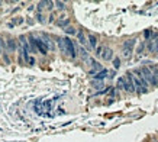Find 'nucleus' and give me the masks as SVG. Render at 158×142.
Returning a JSON list of instances; mask_svg holds the SVG:
<instances>
[{
  "label": "nucleus",
  "instance_id": "2eb2a0df",
  "mask_svg": "<svg viewBox=\"0 0 158 142\" xmlns=\"http://www.w3.org/2000/svg\"><path fill=\"white\" fill-rule=\"evenodd\" d=\"M7 48L9 49H15L16 48V44H15L13 39H7Z\"/></svg>",
  "mask_w": 158,
  "mask_h": 142
},
{
  "label": "nucleus",
  "instance_id": "393cba45",
  "mask_svg": "<svg viewBox=\"0 0 158 142\" xmlns=\"http://www.w3.org/2000/svg\"><path fill=\"white\" fill-rule=\"evenodd\" d=\"M28 63H29V64H34V63H35V60H34V58H31V57H29V60H28Z\"/></svg>",
  "mask_w": 158,
  "mask_h": 142
},
{
  "label": "nucleus",
  "instance_id": "20e7f679",
  "mask_svg": "<svg viewBox=\"0 0 158 142\" xmlns=\"http://www.w3.org/2000/svg\"><path fill=\"white\" fill-rule=\"evenodd\" d=\"M125 83H126V91L133 93L135 91V84H133V75H132V72H126L125 74Z\"/></svg>",
  "mask_w": 158,
  "mask_h": 142
},
{
  "label": "nucleus",
  "instance_id": "4be33fe9",
  "mask_svg": "<svg viewBox=\"0 0 158 142\" xmlns=\"http://www.w3.org/2000/svg\"><path fill=\"white\" fill-rule=\"evenodd\" d=\"M154 52H158V39L155 41V44H154Z\"/></svg>",
  "mask_w": 158,
  "mask_h": 142
},
{
  "label": "nucleus",
  "instance_id": "0eeeda50",
  "mask_svg": "<svg viewBox=\"0 0 158 142\" xmlns=\"http://www.w3.org/2000/svg\"><path fill=\"white\" fill-rule=\"evenodd\" d=\"M103 60H106V61H109V60H112L113 58V51L110 49V48H105V51H103Z\"/></svg>",
  "mask_w": 158,
  "mask_h": 142
},
{
  "label": "nucleus",
  "instance_id": "1a4fd4ad",
  "mask_svg": "<svg viewBox=\"0 0 158 142\" xmlns=\"http://www.w3.org/2000/svg\"><path fill=\"white\" fill-rule=\"evenodd\" d=\"M88 45H90L91 49L97 48V38H96V35H88Z\"/></svg>",
  "mask_w": 158,
  "mask_h": 142
},
{
  "label": "nucleus",
  "instance_id": "39448f33",
  "mask_svg": "<svg viewBox=\"0 0 158 142\" xmlns=\"http://www.w3.org/2000/svg\"><path fill=\"white\" fill-rule=\"evenodd\" d=\"M35 45H37V48L39 49V52L42 54V55H46V54H48V48H46V45L42 42V39L35 38Z\"/></svg>",
  "mask_w": 158,
  "mask_h": 142
},
{
  "label": "nucleus",
  "instance_id": "a211bd4d",
  "mask_svg": "<svg viewBox=\"0 0 158 142\" xmlns=\"http://www.w3.org/2000/svg\"><path fill=\"white\" fill-rule=\"evenodd\" d=\"M93 86H94V89H102L103 87V83L97 80V81H93Z\"/></svg>",
  "mask_w": 158,
  "mask_h": 142
},
{
  "label": "nucleus",
  "instance_id": "ddd939ff",
  "mask_svg": "<svg viewBox=\"0 0 158 142\" xmlns=\"http://www.w3.org/2000/svg\"><path fill=\"white\" fill-rule=\"evenodd\" d=\"M106 75H107V70H103V71H100V72H97V74L94 75V78L100 81V80H102V78H105Z\"/></svg>",
  "mask_w": 158,
  "mask_h": 142
},
{
  "label": "nucleus",
  "instance_id": "bb28decb",
  "mask_svg": "<svg viewBox=\"0 0 158 142\" xmlns=\"http://www.w3.org/2000/svg\"><path fill=\"white\" fill-rule=\"evenodd\" d=\"M0 4H1V3H0Z\"/></svg>",
  "mask_w": 158,
  "mask_h": 142
},
{
  "label": "nucleus",
  "instance_id": "b1692460",
  "mask_svg": "<svg viewBox=\"0 0 158 142\" xmlns=\"http://www.w3.org/2000/svg\"><path fill=\"white\" fill-rule=\"evenodd\" d=\"M154 77H155V86L158 87V74H154Z\"/></svg>",
  "mask_w": 158,
  "mask_h": 142
},
{
  "label": "nucleus",
  "instance_id": "f257e3e1",
  "mask_svg": "<svg viewBox=\"0 0 158 142\" xmlns=\"http://www.w3.org/2000/svg\"><path fill=\"white\" fill-rule=\"evenodd\" d=\"M136 44V39H128V41H125L123 42V45H122V52H123V57H126V58H129L131 57V54H132V49H133V45Z\"/></svg>",
  "mask_w": 158,
  "mask_h": 142
},
{
  "label": "nucleus",
  "instance_id": "aec40b11",
  "mask_svg": "<svg viewBox=\"0 0 158 142\" xmlns=\"http://www.w3.org/2000/svg\"><path fill=\"white\" fill-rule=\"evenodd\" d=\"M113 67H115V68H119V67H120V60H119V58H115V60H113Z\"/></svg>",
  "mask_w": 158,
  "mask_h": 142
},
{
  "label": "nucleus",
  "instance_id": "dca6fc26",
  "mask_svg": "<svg viewBox=\"0 0 158 142\" xmlns=\"http://www.w3.org/2000/svg\"><path fill=\"white\" fill-rule=\"evenodd\" d=\"M80 54H81V57H83L84 60H86V58H88V52H87L83 46H80Z\"/></svg>",
  "mask_w": 158,
  "mask_h": 142
},
{
  "label": "nucleus",
  "instance_id": "5701e85b",
  "mask_svg": "<svg viewBox=\"0 0 158 142\" xmlns=\"http://www.w3.org/2000/svg\"><path fill=\"white\" fill-rule=\"evenodd\" d=\"M144 46H145V45H144V42H142V44L139 45V48H138V52H139V54L142 52V49H144Z\"/></svg>",
  "mask_w": 158,
  "mask_h": 142
},
{
  "label": "nucleus",
  "instance_id": "9b49d317",
  "mask_svg": "<svg viewBox=\"0 0 158 142\" xmlns=\"http://www.w3.org/2000/svg\"><path fill=\"white\" fill-rule=\"evenodd\" d=\"M118 89L120 90H126V83H125V77L118 78Z\"/></svg>",
  "mask_w": 158,
  "mask_h": 142
},
{
  "label": "nucleus",
  "instance_id": "6ab92c4d",
  "mask_svg": "<svg viewBox=\"0 0 158 142\" xmlns=\"http://www.w3.org/2000/svg\"><path fill=\"white\" fill-rule=\"evenodd\" d=\"M103 51H105L103 46H97L96 48V55H103Z\"/></svg>",
  "mask_w": 158,
  "mask_h": 142
},
{
  "label": "nucleus",
  "instance_id": "423d86ee",
  "mask_svg": "<svg viewBox=\"0 0 158 142\" xmlns=\"http://www.w3.org/2000/svg\"><path fill=\"white\" fill-rule=\"evenodd\" d=\"M20 44H22V48H23V54H25V60L28 61L29 60V57H28V52L31 51V48H29V45H28V41H26V38H20Z\"/></svg>",
  "mask_w": 158,
  "mask_h": 142
},
{
  "label": "nucleus",
  "instance_id": "412c9836",
  "mask_svg": "<svg viewBox=\"0 0 158 142\" xmlns=\"http://www.w3.org/2000/svg\"><path fill=\"white\" fill-rule=\"evenodd\" d=\"M37 18H38V20H39L41 23H44V22H45V19H44V16H42L41 13H38V15H37Z\"/></svg>",
  "mask_w": 158,
  "mask_h": 142
},
{
  "label": "nucleus",
  "instance_id": "f03ea898",
  "mask_svg": "<svg viewBox=\"0 0 158 142\" xmlns=\"http://www.w3.org/2000/svg\"><path fill=\"white\" fill-rule=\"evenodd\" d=\"M64 42H65V48H67V55L71 57V58H76L77 57V49H76L74 42L70 38H64Z\"/></svg>",
  "mask_w": 158,
  "mask_h": 142
},
{
  "label": "nucleus",
  "instance_id": "9d476101",
  "mask_svg": "<svg viewBox=\"0 0 158 142\" xmlns=\"http://www.w3.org/2000/svg\"><path fill=\"white\" fill-rule=\"evenodd\" d=\"M42 42H44V44L46 45V48H48V49H52V48H54V44H52V41H51V39H49L48 36H44Z\"/></svg>",
  "mask_w": 158,
  "mask_h": 142
},
{
  "label": "nucleus",
  "instance_id": "4468645a",
  "mask_svg": "<svg viewBox=\"0 0 158 142\" xmlns=\"http://www.w3.org/2000/svg\"><path fill=\"white\" fill-rule=\"evenodd\" d=\"M65 32H67L68 35H77V34H79V32H77V29H76V28H73V26L65 28Z\"/></svg>",
  "mask_w": 158,
  "mask_h": 142
},
{
  "label": "nucleus",
  "instance_id": "f3484780",
  "mask_svg": "<svg viewBox=\"0 0 158 142\" xmlns=\"http://www.w3.org/2000/svg\"><path fill=\"white\" fill-rule=\"evenodd\" d=\"M55 6H57L58 9H61V10L65 9V3H64V1H55Z\"/></svg>",
  "mask_w": 158,
  "mask_h": 142
},
{
  "label": "nucleus",
  "instance_id": "7ed1b4c3",
  "mask_svg": "<svg viewBox=\"0 0 158 142\" xmlns=\"http://www.w3.org/2000/svg\"><path fill=\"white\" fill-rule=\"evenodd\" d=\"M141 71H142V74H144L145 80L148 81V84L155 86V77H154V72H152V70H151L150 67H142Z\"/></svg>",
  "mask_w": 158,
  "mask_h": 142
},
{
  "label": "nucleus",
  "instance_id": "a878e982",
  "mask_svg": "<svg viewBox=\"0 0 158 142\" xmlns=\"http://www.w3.org/2000/svg\"><path fill=\"white\" fill-rule=\"evenodd\" d=\"M0 54H1V46H0Z\"/></svg>",
  "mask_w": 158,
  "mask_h": 142
},
{
  "label": "nucleus",
  "instance_id": "6e6552de",
  "mask_svg": "<svg viewBox=\"0 0 158 142\" xmlns=\"http://www.w3.org/2000/svg\"><path fill=\"white\" fill-rule=\"evenodd\" d=\"M57 44H58V48L62 54H67V48H65V42H64V38H58L57 39Z\"/></svg>",
  "mask_w": 158,
  "mask_h": 142
},
{
  "label": "nucleus",
  "instance_id": "f8f14e48",
  "mask_svg": "<svg viewBox=\"0 0 158 142\" xmlns=\"http://www.w3.org/2000/svg\"><path fill=\"white\" fill-rule=\"evenodd\" d=\"M77 38H79V42L81 44V45H86V44H87V41H86V36H84V32H83V31H79Z\"/></svg>",
  "mask_w": 158,
  "mask_h": 142
}]
</instances>
